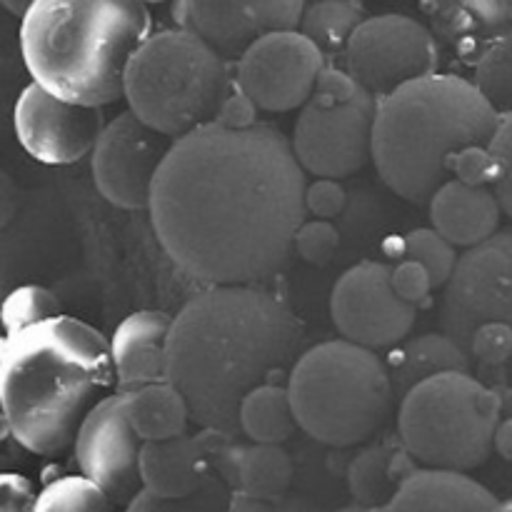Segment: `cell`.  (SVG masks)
Instances as JSON below:
<instances>
[{
	"label": "cell",
	"mask_w": 512,
	"mask_h": 512,
	"mask_svg": "<svg viewBox=\"0 0 512 512\" xmlns=\"http://www.w3.org/2000/svg\"><path fill=\"white\" fill-rule=\"evenodd\" d=\"M503 398L470 370H448L415 385L398 410L400 445L430 468L473 470L493 455Z\"/></svg>",
	"instance_id": "obj_8"
},
{
	"label": "cell",
	"mask_w": 512,
	"mask_h": 512,
	"mask_svg": "<svg viewBox=\"0 0 512 512\" xmlns=\"http://www.w3.org/2000/svg\"><path fill=\"white\" fill-rule=\"evenodd\" d=\"M10 18H15V15L10 13L3 3H0V50L5 48V43H10V35H13V28H10V23H8Z\"/></svg>",
	"instance_id": "obj_41"
},
{
	"label": "cell",
	"mask_w": 512,
	"mask_h": 512,
	"mask_svg": "<svg viewBox=\"0 0 512 512\" xmlns=\"http://www.w3.org/2000/svg\"><path fill=\"white\" fill-rule=\"evenodd\" d=\"M378 98L353 78L325 68L313 98L300 108L293 153L305 173L343 180L373 160V125Z\"/></svg>",
	"instance_id": "obj_10"
},
{
	"label": "cell",
	"mask_w": 512,
	"mask_h": 512,
	"mask_svg": "<svg viewBox=\"0 0 512 512\" xmlns=\"http://www.w3.org/2000/svg\"><path fill=\"white\" fill-rule=\"evenodd\" d=\"M488 148L495 160L493 190L503 205V213L512 220V113L500 118V125Z\"/></svg>",
	"instance_id": "obj_34"
},
{
	"label": "cell",
	"mask_w": 512,
	"mask_h": 512,
	"mask_svg": "<svg viewBox=\"0 0 512 512\" xmlns=\"http://www.w3.org/2000/svg\"><path fill=\"white\" fill-rule=\"evenodd\" d=\"M500 3H503V8H505V15H508V18H510V23H512V0H500Z\"/></svg>",
	"instance_id": "obj_45"
},
{
	"label": "cell",
	"mask_w": 512,
	"mask_h": 512,
	"mask_svg": "<svg viewBox=\"0 0 512 512\" xmlns=\"http://www.w3.org/2000/svg\"><path fill=\"white\" fill-rule=\"evenodd\" d=\"M340 248V233L330 220L315 218L303 220L293 240V250L308 265H325L333 260Z\"/></svg>",
	"instance_id": "obj_33"
},
{
	"label": "cell",
	"mask_w": 512,
	"mask_h": 512,
	"mask_svg": "<svg viewBox=\"0 0 512 512\" xmlns=\"http://www.w3.org/2000/svg\"><path fill=\"white\" fill-rule=\"evenodd\" d=\"M470 368H473V363L450 335H420V338L410 340L403 348L395 350L393 358H390L388 370L390 380H393L395 403H400L408 390H413L415 385L433 378V375Z\"/></svg>",
	"instance_id": "obj_23"
},
{
	"label": "cell",
	"mask_w": 512,
	"mask_h": 512,
	"mask_svg": "<svg viewBox=\"0 0 512 512\" xmlns=\"http://www.w3.org/2000/svg\"><path fill=\"white\" fill-rule=\"evenodd\" d=\"M303 10L305 0H178L180 28L228 60H238L263 35L298 28Z\"/></svg>",
	"instance_id": "obj_17"
},
{
	"label": "cell",
	"mask_w": 512,
	"mask_h": 512,
	"mask_svg": "<svg viewBox=\"0 0 512 512\" xmlns=\"http://www.w3.org/2000/svg\"><path fill=\"white\" fill-rule=\"evenodd\" d=\"M393 285L398 288V293L403 295L405 300H410L413 305H418L420 300L428 298V293L433 290L428 270L410 258H405V263L393 268Z\"/></svg>",
	"instance_id": "obj_36"
},
{
	"label": "cell",
	"mask_w": 512,
	"mask_h": 512,
	"mask_svg": "<svg viewBox=\"0 0 512 512\" xmlns=\"http://www.w3.org/2000/svg\"><path fill=\"white\" fill-rule=\"evenodd\" d=\"M173 143V138L150 128L133 110L120 113L105 123L90 153V173L98 193L115 208H148L155 175Z\"/></svg>",
	"instance_id": "obj_13"
},
{
	"label": "cell",
	"mask_w": 512,
	"mask_h": 512,
	"mask_svg": "<svg viewBox=\"0 0 512 512\" xmlns=\"http://www.w3.org/2000/svg\"><path fill=\"white\" fill-rule=\"evenodd\" d=\"M285 385L298 428L333 448L365 443L395 403L390 370L378 350L345 338L300 353Z\"/></svg>",
	"instance_id": "obj_6"
},
{
	"label": "cell",
	"mask_w": 512,
	"mask_h": 512,
	"mask_svg": "<svg viewBox=\"0 0 512 512\" xmlns=\"http://www.w3.org/2000/svg\"><path fill=\"white\" fill-rule=\"evenodd\" d=\"M23 88L25 85H20L18 70H15L13 60H8L0 53V128H3L8 118L10 123H13L15 100H18L20 90Z\"/></svg>",
	"instance_id": "obj_38"
},
{
	"label": "cell",
	"mask_w": 512,
	"mask_h": 512,
	"mask_svg": "<svg viewBox=\"0 0 512 512\" xmlns=\"http://www.w3.org/2000/svg\"><path fill=\"white\" fill-rule=\"evenodd\" d=\"M305 170L280 130L213 120L165 155L150 223L168 258L203 285H255L288 263L305 210Z\"/></svg>",
	"instance_id": "obj_1"
},
{
	"label": "cell",
	"mask_w": 512,
	"mask_h": 512,
	"mask_svg": "<svg viewBox=\"0 0 512 512\" xmlns=\"http://www.w3.org/2000/svg\"><path fill=\"white\" fill-rule=\"evenodd\" d=\"M385 510L400 512H490L500 510L488 488L465 475V470L425 468L410 470Z\"/></svg>",
	"instance_id": "obj_20"
},
{
	"label": "cell",
	"mask_w": 512,
	"mask_h": 512,
	"mask_svg": "<svg viewBox=\"0 0 512 512\" xmlns=\"http://www.w3.org/2000/svg\"><path fill=\"white\" fill-rule=\"evenodd\" d=\"M430 30L463 58H478L490 43L512 33L500 0H420Z\"/></svg>",
	"instance_id": "obj_21"
},
{
	"label": "cell",
	"mask_w": 512,
	"mask_h": 512,
	"mask_svg": "<svg viewBox=\"0 0 512 512\" xmlns=\"http://www.w3.org/2000/svg\"><path fill=\"white\" fill-rule=\"evenodd\" d=\"M408 450H398L393 445H373L365 448L358 458L353 460L348 470L350 493L358 503L368 508H383L393 500L395 490L410 473Z\"/></svg>",
	"instance_id": "obj_25"
},
{
	"label": "cell",
	"mask_w": 512,
	"mask_h": 512,
	"mask_svg": "<svg viewBox=\"0 0 512 512\" xmlns=\"http://www.w3.org/2000/svg\"><path fill=\"white\" fill-rule=\"evenodd\" d=\"M330 318L345 340L383 350L403 343L415 323V305L398 293L390 265L365 260L335 283Z\"/></svg>",
	"instance_id": "obj_14"
},
{
	"label": "cell",
	"mask_w": 512,
	"mask_h": 512,
	"mask_svg": "<svg viewBox=\"0 0 512 512\" xmlns=\"http://www.w3.org/2000/svg\"><path fill=\"white\" fill-rule=\"evenodd\" d=\"M20 205H23V195H20L18 183L5 170H0V230L8 228L18 218Z\"/></svg>",
	"instance_id": "obj_39"
},
{
	"label": "cell",
	"mask_w": 512,
	"mask_h": 512,
	"mask_svg": "<svg viewBox=\"0 0 512 512\" xmlns=\"http://www.w3.org/2000/svg\"><path fill=\"white\" fill-rule=\"evenodd\" d=\"M238 423L253 443H285L298 428L288 385L265 383L250 390L240 403Z\"/></svg>",
	"instance_id": "obj_26"
},
{
	"label": "cell",
	"mask_w": 512,
	"mask_h": 512,
	"mask_svg": "<svg viewBox=\"0 0 512 512\" xmlns=\"http://www.w3.org/2000/svg\"><path fill=\"white\" fill-rule=\"evenodd\" d=\"M503 115L473 80L430 73L378 98L373 163L383 183L410 203H428L453 178V160L490 145Z\"/></svg>",
	"instance_id": "obj_5"
},
{
	"label": "cell",
	"mask_w": 512,
	"mask_h": 512,
	"mask_svg": "<svg viewBox=\"0 0 512 512\" xmlns=\"http://www.w3.org/2000/svg\"><path fill=\"white\" fill-rule=\"evenodd\" d=\"M238 485L258 500H275L293 483V463L280 443H253L240 448L235 458Z\"/></svg>",
	"instance_id": "obj_27"
},
{
	"label": "cell",
	"mask_w": 512,
	"mask_h": 512,
	"mask_svg": "<svg viewBox=\"0 0 512 512\" xmlns=\"http://www.w3.org/2000/svg\"><path fill=\"white\" fill-rule=\"evenodd\" d=\"M35 490L28 478L15 473L0 475V512H23L35 508Z\"/></svg>",
	"instance_id": "obj_37"
},
{
	"label": "cell",
	"mask_w": 512,
	"mask_h": 512,
	"mask_svg": "<svg viewBox=\"0 0 512 512\" xmlns=\"http://www.w3.org/2000/svg\"><path fill=\"white\" fill-rule=\"evenodd\" d=\"M345 190L335 178H315V183L305 185V210L315 218L333 220L345 210Z\"/></svg>",
	"instance_id": "obj_35"
},
{
	"label": "cell",
	"mask_w": 512,
	"mask_h": 512,
	"mask_svg": "<svg viewBox=\"0 0 512 512\" xmlns=\"http://www.w3.org/2000/svg\"><path fill=\"white\" fill-rule=\"evenodd\" d=\"M433 228L455 248H473L500 230L503 205L493 185H473L450 178L428 200Z\"/></svg>",
	"instance_id": "obj_19"
},
{
	"label": "cell",
	"mask_w": 512,
	"mask_h": 512,
	"mask_svg": "<svg viewBox=\"0 0 512 512\" xmlns=\"http://www.w3.org/2000/svg\"><path fill=\"white\" fill-rule=\"evenodd\" d=\"M500 510H512V500H510V503H505V505H500Z\"/></svg>",
	"instance_id": "obj_46"
},
{
	"label": "cell",
	"mask_w": 512,
	"mask_h": 512,
	"mask_svg": "<svg viewBox=\"0 0 512 512\" xmlns=\"http://www.w3.org/2000/svg\"><path fill=\"white\" fill-rule=\"evenodd\" d=\"M145 440L128 418V393L105 395L90 408L75 435L80 473L98 483L110 500L128 498L140 483V450Z\"/></svg>",
	"instance_id": "obj_16"
},
{
	"label": "cell",
	"mask_w": 512,
	"mask_h": 512,
	"mask_svg": "<svg viewBox=\"0 0 512 512\" xmlns=\"http://www.w3.org/2000/svg\"><path fill=\"white\" fill-rule=\"evenodd\" d=\"M5 343H8V335H0V365H3V355H5Z\"/></svg>",
	"instance_id": "obj_44"
},
{
	"label": "cell",
	"mask_w": 512,
	"mask_h": 512,
	"mask_svg": "<svg viewBox=\"0 0 512 512\" xmlns=\"http://www.w3.org/2000/svg\"><path fill=\"white\" fill-rule=\"evenodd\" d=\"M105 128L103 108L70 103L30 80L13 110L20 148L43 165H73L93 153Z\"/></svg>",
	"instance_id": "obj_15"
},
{
	"label": "cell",
	"mask_w": 512,
	"mask_h": 512,
	"mask_svg": "<svg viewBox=\"0 0 512 512\" xmlns=\"http://www.w3.org/2000/svg\"><path fill=\"white\" fill-rule=\"evenodd\" d=\"M300 348L303 323L283 298L258 285H205L173 318L165 363L190 418L235 435L245 395L288 378Z\"/></svg>",
	"instance_id": "obj_2"
},
{
	"label": "cell",
	"mask_w": 512,
	"mask_h": 512,
	"mask_svg": "<svg viewBox=\"0 0 512 512\" xmlns=\"http://www.w3.org/2000/svg\"><path fill=\"white\" fill-rule=\"evenodd\" d=\"M228 58L188 28L153 33L125 70L123 100L143 123L178 140L220 118Z\"/></svg>",
	"instance_id": "obj_7"
},
{
	"label": "cell",
	"mask_w": 512,
	"mask_h": 512,
	"mask_svg": "<svg viewBox=\"0 0 512 512\" xmlns=\"http://www.w3.org/2000/svg\"><path fill=\"white\" fill-rule=\"evenodd\" d=\"M60 315V300L40 283H23L0 300V325L5 335L30 328L35 323Z\"/></svg>",
	"instance_id": "obj_30"
},
{
	"label": "cell",
	"mask_w": 512,
	"mask_h": 512,
	"mask_svg": "<svg viewBox=\"0 0 512 512\" xmlns=\"http://www.w3.org/2000/svg\"><path fill=\"white\" fill-rule=\"evenodd\" d=\"M473 83L500 115L512 113V33L490 43L475 58Z\"/></svg>",
	"instance_id": "obj_29"
},
{
	"label": "cell",
	"mask_w": 512,
	"mask_h": 512,
	"mask_svg": "<svg viewBox=\"0 0 512 512\" xmlns=\"http://www.w3.org/2000/svg\"><path fill=\"white\" fill-rule=\"evenodd\" d=\"M0 3H3L5 8H8L10 13L15 15V18H20V15L25 13V8H28V5L33 3V0H0Z\"/></svg>",
	"instance_id": "obj_42"
},
{
	"label": "cell",
	"mask_w": 512,
	"mask_h": 512,
	"mask_svg": "<svg viewBox=\"0 0 512 512\" xmlns=\"http://www.w3.org/2000/svg\"><path fill=\"white\" fill-rule=\"evenodd\" d=\"M440 323L473 365L512 363V228L458 255L445 283Z\"/></svg>",
	"instance_id": "obj_9"
},
{
	"label": "cell",
	"mask_w": 512,
	"mask_h": 512,
	"mask_svg": "<svg viewBox=\"0 0 512 512\" xmlns=\"http://www.w3.org/2000/svg\"><path fill=\"white\" fill-rule=\"evenodd\" d=\"M115 378L110 340L83 320L55 315L8 335L0 365V413L28 453H63Z\"/></svg>",
	"instance_id": "obj_3"
},
{
	"label": "cell",
	"mask_w": 512,
	"mask_h": 512,
	"mask_svg": "<svg viewBox=\"0 0 512 512\" xmlns=\"http://www.w3.org/2000/svg\"><path fill=\"white\" fill-rule=\"evenodd\" d=\"M343 58L350 78L373 98H383L410 80L438 73L440 43L410 15L385 13L358 25Z\"/></svg>",
	"instance_id": "obj_11"
},
{
	"label": "cell",
	"mask_w": 512,
	"mask_h": 512,
	"mask_svg": "<svg viewBox=\"0 0 512 512\" xmlns=\"http://www.w3.org/2000/svg\"><path fill=\"white\" fill-rule=\"evenodd\" d=\"M5 438H13V433H10L8 418H5V415L0 413V440H5Z\"/></svg>",
	"instance_id": "obj_43"
},
{
	"label": "cell",
	"mask_w": 512,
	"mask_h": 512,
	"mask_svg": "<svg viewBox=\"0 0 512 512\" xmlns=\"http://www.w3.org/2000/svg\"><path fill=\"white\" fill-rule=\"evenodd\" d=\"M128 418L145 443L178 438L188 428V420H193L188 400L170 380L128 390Z\"/></svg>",
	"instance_id": "obj_24"
},
{
	"label": "cell",
	"mask_w": 512,
	"mask_h": 512,
	"mask_svg": "<svg viewBox=\"0 0 512 512\" xmlns=\"http://www.w3.org/2000/svg\"><path fill=\"white\" fill-rule=\"evenodd\" d=\"M323 70V50L298 28H290L255 40L235 60V83L253 108L288 113L313 98Z\"/></svg>",
	"instance_id": "obj_12"
},
{
	"label": "cell",
	"mask_w": 512,
	"mask_h": 512,
	"mask_svg": "<svg viewBox=\"0 0 512 512\" xmlns=\"http://www.w3.org/2000/svg\"><path fill=\"white\" fill-rule=\"evenodd\" d=\"M365 20V10L358 0H315L305 3L298 30L308 35L325 55L345 53L358 25Z\"/></svg>",
	"instance_id": "obj_28"
},
{
	"label": "cell",
	"mask_w": 512,
	"mask_h": 512,
	"mask_svg": "<svg viewBox=\"0 0 512 512\" xmlns=\"http://www.w3.org/2000/svg\"><path fill=\"white\" fill-rule=\"evenodd\" d=\"M208 473V445L203 435L148 440L140 450V483L160 500L188 498Z\"/></svg>",
	"instance_id": "obj_22"
},
{
	"label": "cell",
	"mask_w": 512,
	"mask_h": 512,
	"mask_svg": "<svg viewBox=\"0 0 512 512\" xmlns=\"http://www.w3.org/2000/svg\"><path fill=\"white\" fill-rule=\"evenodd\" d=\"M173 318L158 310H140L128 315L115 328L110 338V358H113L115 380L120 390L140 388V385L168 380V335Z\"/></svg>",
	"instance_id": "obj_18"
},
{
	"label": "cell",
	"mask_w": 512,
	"mask_h": 512,
	"mask_svg": "<svg viewBox=\"0 0 512 512\" xmlns=\"http://www.w3.org/2000/svg\"><path fill=\"white\" fill-rule=\"evenodd\" d=\"M153 35L145 0H33L18 18V50L33 83L70 103L123 98L125 70Z\"/></svg>",
	"instance_id": "obj_4"
},
{
	"label": "cell",
	"mask_w": 512,
	"mask_h": 512,
	"mask_svg": "<svg viewBox=\"0 0 512 512\" xmlns=\"http://www.w3.org/2000/svg\"><path fill=\"white\" fill-rule=\"evenodd\" d=\"M405 258L423 265L430 275V285L445 288V283L453 275L455 263H458V248L435 228H418L405 235Z\"/></svg>",
	"instance_id": "obj_32"
},
{
	"label": "cell",
	"mask_w": 512,
	"mask_h": 512,
	"mask_svg": "<svg viewBox=\"0 0 512 512\" xmlns=\"http://www.w3.org/2000/svg\"><path fill=\"white\" fill-rule=\"evenodd\" d=\"M493 450L500 455V458L512 463V418L500 420L498 428H495Z\"/></svg>",
	"instance_id": "obj_40"
},
{
	"label": "cell",
	"mask_w": 512,
	"mask_h": 512,
	"mask_svg": "<svg viewBox=\"0 0 512 512\" xmlns=\"http://www.w3.org/2000/svg\"><path fill=\"white\" fill-rule=\"evenodd\" d=\"M110 495L88 475H68L45 485L35 498V512H103Z\"/></svg>",
	"instance_id": "obj_31"
},
{
	"label": "cell",
	"mask_w": 512,
	"mask_h": 512,
	"mask_svg": "<svg viewBox=\"0 0 512 512\" xmlns=\"http://www.w3.org/2000/svg\"><path fill=\"white\" fill-rule=\"evenodd\" d=\"M145 3H163V0H145Z\"/></svg>",
	"instance_id": "obj_47"
}]
</instances>
